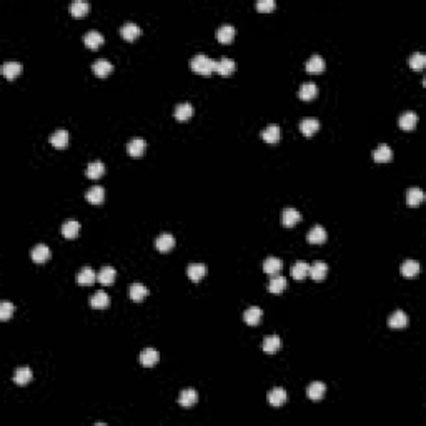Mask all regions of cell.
Wrapping results in <instances>:
<instances>
[{
    "mask_svg": "<svg viewBox=\"0 0 426 426\" xmlns=\"http://www.w3.org/2000/svg\"><path fill=\"white\" fill-rule=\"evenodd\" d=\"M213 62L215 60H212L205 53H196L190 60V68L195 73H200V75H210L213 72Z\"/></svg>",
    "mask_w": 426,
    "mask_h": 426,
    "instance_id": "cell-1",
    "label": "cell"
},
{
    "mask_svg": "<svg viewBox=\"0 0 426 426\" xmlns=\"http://www.w3.org/2000/svg\"><path fill=\"white\" fill-rule=\"evenodd\" d=\"M235 68H237L235 60H233V58H228V57H222L220 60L213 62V72H217L223 77L232 75V73L235 72Z\"/></svg>",
    "mask_w": 426,
    "mask_h": 426,
    "instance_id": "cell-2",
    "label": "cell"
},
{
    "mask_svg": "<svg viewBox=\"0 0 426 426\" xmlns=\"http://www.w3.org/2000/svg\"><path fill=\"white\" fill-rule=\"evenodd\" d=\"M173 246H175V238H173V235H170V233H162V235H158L157 240H155V248H157L160 253H167Z\"/></svg>",
    "mask_w": 426,
    "mask_h": 426,
    "instance_id": "cell-3",
    "label": "cell"
},
{
    "mask_svg": "<svg viewBox=\"0 0 426 426\" xmlns=\"http://www.w3.org/2000/svg\"><path fill=\"white\" fill-rule=\"evenodd\" d=\"M103 42H105V39H103V35L100 34L98 30H90V32H87V34L84 35L85 47H89L92 50H97L98 47H102Z\"/></svg>",
    "mask_w": 426,
    "mask_h": 426,
    "instance_id": "cell-4",
    "label": "cell"
},
{
    "mask_svg": "<svg viewBox=\"0 0 426 426\" xmlns=\"http://www.w3.org/2000/svg\"><path fill=\"white\" fill-rule=\"evenodd\" d=\"M325 67H327L325 58L322 57V55H318V53H313L308 58V62L305 63V68H306V72H308V73H322L325 70Z\"/></svg>",
    "mask_w": 426,
    "mask_h": 426,
    "instance_id": "cell-5",
    "label": "cell"
},
{
    "mask_svg": "<svg viewBox=\"0 0 426 426\" xmlns=\"http://www.w3.org/2000/svg\"><path fill=\"white\" fill-rule=\"evenodd\" d=\"M50 143H52L53 148H57V150L67 148V145H68V132L63 130V128L55 130L53 134L50 135Z\"/></svg>",
    "mask_w": 426,
    "mask_h": 426,
    "instance_id": "cell-6",
    "label": "cell"
},
{
    "mask_svg": "<svg viewBox=\"0 0 426 426\" xmlns=\"http://www.w3.org/2000/svg\"><path fill=\"white\" fill-rule=\"evenodd\" d=\"M282 346H283L282 338H280V336H277V335L265 336L263 345H262L263 351H265V353H268V355H275V353H277V351H280V350H282Z\"/></svg>",
    "mask_w": 426,
    "mask_h": 426,
    "instance_id": "cell-7",
    "label": "cell"
},
{
    "mask_svg": "<svg viewBox=\"0 0 426 426\" xmlns=\"http://www.w3.org/2000/svg\"><path fill=\"white\" fill-rule=\"evenodd\" d=\"M191 115H193V107H191V103L189 102L178 103L175 110H173V117H175L178 122H189Z\"/></svg>",
    "mask_w": 426,
    "mask_h": 426,
    "instance_id": "cell-8",
    "label": "cell"
},
{
    "mask_svg": "<svg viewBox=\"0 0 426 426\" xmlns=\"http://www.w3.org/2000/svg\"><path fill=\"white\" fill-rule=\"evenodd\" d=\"M140 34H142L140 27L134 24V22H127V24H123L122 29H120V35L127 40V42H134V40L139 39Z\"/></svg>",
    "mask_w": 426,
    "mask_h": 426,
    "instance_id": "cell-9",
    "label": "cell"
},
{
    "mask_svg": "<svg viewBox=\"0 0 426 426\" xmlns=\"http://www.w3.org/2000/svg\"><path fill=\"white\" fill-rule=\"evenodd\" d=\"M300 130L305 137H313L320 130V122L313 117H305L300 122Z\"/></svg>",
    "mask_w": 426,
    "mask_h": 426,
    "instance_id": "cell-10",
    "label": "cell"
},
{
    "mask_svg": "<svg viewBox=\"0 0 426 426\" xmlns=\"http://www.w3.org/2000/svg\"><path fill=\"white\" fill-rule=\"evenodd\" d=\"M300 222H301V215H300V212L296 208H285V210H283V213H282L283 227L291 228V227H295L296 223H300Z\"/></svg>",
    "mask_w": 426,
    "mask_h": 426,
    "instance_id": "cell-11",
    "label": "cell"
},
{
    "mask_svg": "<svg viewBox=\"0 0 426 426\" xmlns=\"http://www.w3.org/2000/svg\"><path fill=\"white\" fill-rule=\"evenodd\" d=\"M187 275L193 283H200L207 275V267L203 263H190L189 268H187Z\"/></svg>",
    "mask_w": 426,
    "mask_h": 426,
    "instance_id": "cell-12",
    "label": "cell"
},
{
    "mask_svg": "<svg viewBox=\"0 0 426 426\" xmlns=\"http://www.w3.org/2000/svg\"><path fill=\"white\" fill-rule=\"evenodd\" d=\"M327 230H325L323 227L320 225H315L311 230L308 232V235H306V240H308V243L311 245H322L327 241Z\"/></svg>",
    "mask_w": 426,
    "mask_h": 426,
    "instance_id": "cell-13",
    "label": "cell"
},
{
    "mask_svg": "<svg viewBox=\"0 0 426 426\" xmlns=\"http://www.w3.org/2000/svg\"><path fill=\"white\" fill-rule=\"evenodd\" d=\"M393 158V150L386 143H381L377 146V150L373 152V162L377 163H388Z\"/></svg>",
    "mask_w": 426,
    "mask_h": 426,
    "instance_id": "cell-14",
    "label": "cell"
},
{
    "mask_svg": "<svg viewBox=\"0 0 426 426\" xmlns=\"http://www.w3.org/2000/svg\"><path fill=\"white\" fill-rule=\"evenodd\" d=\"M328 273V265L325 262H315L313 265H310V277L313 282H323L327 278Z\"/></svg>",
    "mask_w": 426,
    "mask_h": 426,
    "instance_id": "cell-15",
    "label": "cell"
},
{
    "mask_svg": "<svg viewBox=\"0 0 426 426\" xmlns=\"http://www.w3.org/2000/svg\"><path fill=\"white\" fill-rule=\"evenodd\" d=\"M416 123H418V115H416L415 112H405V113H401L400 118H398V125L406 132L415 130Z\"/></svg>",
    "mask_w": 426,
    "mask_h": 426,
    "instance_id": "cell-16",
    "label": "cell"
},
{
    "mask_svg": "<svg viewBox=\"0 0 426 426\" xmlns=\"http://www.w3.org/2000/svg\"><path fill=\"white\" fill-rule=\"evenodd\" d=\"M92 68H94V73L97 77H100V79H105L107 75H110L113 70V65L112 62H108L107 58H98V60L94 62V65H92Z\"/></svg>",
    "mask_w": 426,
    "mask_h": 426,
    "instance_id": "cell-17",
    "label": "cell"
},
{
    "mask_svg": "<svg viewBox=\"0 0 426 426\" xmlns=\"http://www.w3.org/2000/svg\"><path fill=\"white\" fill-rule=\"evenodd\" d=\"M325 393H327V386H325V383H322V381L311 383L308 386V390H306V395H308L310 400L315 401V403L322 401L323 396H325Z\"/></svg>",
    "mask_w": 426,
    "mask_h": 426,
    "instance_id": "cell-18",
    "label": "cell"
},
{
    "mask_svg": "<svg viewBox=\"0 0 426 426\" xmlns=\"http://www.w3.org/2000/svg\"><path fill=\"white\" fill-rule=\"evenodd\" d=\"M30 256H32V260H34L35 263L42 265V263L48 262V260H50V248L47 245L40 243V245H37L35 248L30 251Z\"/></svg>",
    "mask_w": 426,
    "mask_h": 426,
    "instance_id": "cell-19",
    "label": "cell"
},
{
    "mask_svg": "<svg viewBox=\"0 0 426 426\" xmlns=\"http://www.w3.org/2000/svg\"><path fill=\"white\" fill-rule=\"evenodd\" d=\"M288 400V395L286 391L283 390V388H275V390H272L268 393V403L272 406H275V408H280V406H283Z\"/></svg>",
    "mask_w": 426,
    "mask_h": 426,
    "instance_id": "cell-20",
    "label": "cell"
},
{
    "mask_svg": "<svg viewBox=\"0 0 426 426\" xmlns=\"http://www.w3.org/2000/svg\"><path fill=\"white\" fill-rule=\"evenodd\" d=\"M146 142L143 139H132L127 143V152L130 157H142L145 153Z\"/></svg>",
    "mask_w": 426,
    "mask_h": 426,
    "instance_id": "cell-21",
    "label": "cell"
},
{
    "mask_svg": "<svg viewBox=\"0 0 426 426\" xmlns=\"http://www.w3.org/2000/svg\"><path fill=\"white\" fill-rule=\"evenodd\" d=\"M140 363L145 368H152V366L158 363V351L153 350V348H145L140 353Z\"/></svg>",
    "mask_w": 426,
    "mask_h": 426,
    "instance_id": "cell-22",
    "label": "cell"
},
{
    "mask_svg": "<svg viewBox=\"0 0 426 426\" xmlns=\"http://www.w3.org/2000/svg\"><path fill=\"white\" fill-rule=\"evenodd\" d=\"M308 273H310V265L306 262H301V260L293 263V267L290 270V275L293 277V280H296V282H301L303 278H306Z\"/></svg>",
    "mask_w": 426,
    "mask_h": 426,
    "instance_id": "cell-23",
    "label": "cell"
},
{
    "mask_svg": "<svg viewBox=\"0 0 426 426\" xmlns=\"http://www.w3.org/2000/svg\"><path fill=\"white\" fill-rule=\"evenodd\" d=\"M262 139L267 143H277V142L282 140V128L278 125H268L262 130Z\"/></svg>",
    "mask_w": 426,
    "mask_h": 426,
    "instance_id": "cell-24",
    "label": "cell"
},
{
    "mask_svg": "<svg viewBox=\"0 0 426 426\" xmlns=\"http://www.w3.org/2000/svg\"><path fill=\"white\" fill-rule=\"evenodd\" d=\"M90 306L94 310H105L110 306V296L105 291H97L94 293V296L90 298Z\"/></svg>",
    "mask_w": 426,
    "mask_h": 426,
    "instance_id": "cell-25",
    "label": "cell"
},
{
    "mask_svg": "<svg viewBox=\"0 0 426 426\" xmlns=\"http://www.w3.org/2000/svg\"><path fill=\"white\" fill-rule=\"evenodd\" d=\"M217 39L220 44H232V40L235 39V27L230 24H223L222 27H218Z\"/></svg>",
    "mask_w": 426,
    "mask_h": 426,
    "instance_id": "cell-26",
    "label": "cell"
},
{
    "mask_svg": "<svg viewBox=\"0 0 426 426\" xmlns=\"http://www.w3.org/2000/svg\"><path fill=\"white\" fill-rule=\"evenodd\" d=\"M117 278V272L115 268H112L110 265H105V267H102V270L97 273V280L102 283V285H113V282H115Z\"/></svg>",
    "mask_w": 426,
    "mask_h": 426,
    "instance_id": "cell-27",
    "label": "cell"
},
{
    "mask_svg": "<svg viewBox=\"0 0 426 426\" xmlns=\"http://www.w3.org/2000/svg\"><path fill=\"white\" fill-rule=\"evenodd\" d=\"M388 325H390V328H395V330L408 327V315L403 310H396L395 313L388 318Z\"/></svg>",
    "mask_w": 426,
    "mask_h": 426,
    "instance_id": "cell-28",
    "label": "cell"
},
{
    "mask_svg": "<svg viewBox=\"0 0 426 426\" xmlns=\"http://www.w3.org/2000/svg\"><path fill=\"white\" fill-rule=\"evenodd\" d=\"M80 233V223L77 220H67L65 223L62 225V235L67 238V240H73L77 238Z\"/></svg>",
    "mask_w": 426,
    "mask_h": 426,
    "instance_id": "cell-29",
    "label": "cell"
},
{
    "mask_svg": "<svg viewBox=\"0 0 426 426\" xmlns=\"http://www.w3.org/2000/svg\"><path fill=\"white\" fill-rule=\"evenodd\" d=\"M22 73V63L18 62H5L2 65V75L8 80H15Z\"/></svg>",
    "mask_w": 426,
    "mask_h": 426,
    "instance_id": "cell-30",
    "label": "cell"
},
{
    "mask_svg": "<svg viewBox=\"0 0 426 426\" xmlns=\"http://www.w3.org/2000/svg\"><path fill=\"white\" fill-rule=\"evenodd\" d=\"M32 370L27 368V366H22V368H17L15 373H13V383L18 384V386H25L32 381Z\"/></svg>",
    "mask_w": 426,
    "mask_h": 426,
    "instance_id": "cell-31",
    "label": "cell"
},
{
    "mask_svg": "<svg viewBox=\"0 0 426 426\" xmlns=\"http://www.w3.org/2000/svg\"><path fill=\"white\" fill-rule=\"evenodd\" d=\"M95 280H97V273H95L94 270L89 268V267L82 268L80 272H79V275H77V283H79V285H82V286H90V285H94Z\"/></svg>",
    "mask_w": 426,
    "mask_h": 426,
    "instance_id": "cell-32",
    "label": "cell"
},
{
    "mask_svg": "<svg viewBox=\"0 0 426 426\" xmlns=\"http://www.w3.org/2000/svg\"><path fill=\"white\" fill-rule=\"evenodd\" d=\"M178 403H180V406H183V408H191V406H195L198 403V393L195 390L182 391L180 396H178Z\"/></svg>",
    "mask_w": 426,
    "mask_h": 426,
    "instance_id": "cell-33",
    "label": "cell"
},
{
    "mask_svg": "<svg viewBox=\"0 0 426 426\" xmlns=\"http://www.w3.org/2000/svg\"><path fill=\"white\" fill-rule=\"evenodd\" d=\"M262 317H263V311L262 308H258V306H251V308H248L243 313L245 323L250 325V327H256V325L262 322Z\"/></svg>",
    "mask_w": 426,
    "mask_h": 426,
    "instance_id": "cell-34",
    "label": "cell"
},
{
    "mask_svg": "<svg viewBox=\"0 0 426 426\" xmlns=\"http://www.w3.org/2000/svg\"><path fill=\"white\" fill-rule=\"evenodd\" d=\"M148 288L143 286L142 283H134V285H130V288H128V296H130L132 301H142L145 298V296H148Z\"/></svg>",
    "mask_w": 426,
    "mask_h": 426,
    "instance_id": "cell-35",
    "label": "cell"
},
{
    "mask_svg": "<svg viewBox=\"0 0 426 426\" xmlns=\"http://www.w3.org/2000/svg\"><path fill=\"white\" fill-rule=\"evenodd\" d=\"M285 288H286V278L282 277V275H273L272 280L268 283L270 293H273V295H282V293L285 291Z\"/></svg>",
    "mask_w": 426,
    "mask_h": 426,
    "instance_id": "cell-36",
    "label": "cell"
},
{
    "mask_svg": "<svg viewBox=\"0 0 426 426\" xmlns=\"http://www.w3.org/2000/svg\"><path fill=\"white\" fill-rule=\"evenodd\" d=\"M283 270V262L280 258H275V256H270L263 262V272L267 275H278Z\"/></svg>",
    "mask_w": 426,
    "mask_h": 426,
    "instance_id": "cell-37",
    "label": "cell"
},
{
    "mask_svg": "<svg viewBox=\"0 0 426 426\" xmlns=\"http://www.w3.org/2000/svg\"><path fill=\"white\" fill-rule=\"evenodd\" d=\"M317 94H318V87H317V84H313V82H306V84L301 85L300 90H298V97L301 100H305V102L313 100L315 97H317Z\"/></svg>",
    "mask_w": 426,
    "mask_h": 426,
    "instance_id": "cell-38",
    "label": "cell"
},
{
    "mask_svg": "<svg viewBox=\"0 0 426 426\" xmlns=\"http://www.w3.org/2000/svg\"><path fill=\"white\" fill-rule=\"evenodd\" d=\"M423 200H425V191L418 189V187H411V189H408V191H406V203H408L410 207H418Z\"/></svg>",
    "mask_w": 426,
    "mask_h": 426,
    "instance_id": "cell-39",
    "label": "cell"
},
{
    "mask_svg": "<svg viewBox=\"0 0 426 426\" xmlns=\"http://www.w3.org/2000/svg\"><path fill=\"white\" fill-rule=\"evenodd\" d=\"M85 198L92 205H100L105 200V190L103 187H92V189L85 193Z\"/></svg>",
    "mask_w": 426,
    "mask_h": 426,
    "instance_id": "cell-40",
    "label": "cell"
},
{
    "mask_svg": "<svg viewBox=\"0 0 426 426\" xmlns=\"http://www.w3.org/2000/svg\"><path fill=\"white\" fill-rule=\"evenodd\" d=\"M420 273V263L416 260H406L401 265V275L406 278H413Z\"/></svg>",
    "mask_w": 426,
    "mask_h": 426,
    "instance_id": "cell-41",
    "label": "cell"
},
{
    "mask_svg": "<svg viewBox=\"0 0 426 426\" xmlns=\"http://www.w3.org/2000/svg\"><path fill=\"white\" fill-rule=\"evenodd\" d=\"M90 10V5L87 2H84V0H75V2L70 3V13L73 17H85L87 13H89Z\"/></svg>",
    "mask_w": 426,
    "mask_h": 426,
    "instance_id": "cell-42",
    "label": "cell"
},
{
    "mask_svg": "<svg viewBox=\"0 0 426 426\" xmlns=\"http://www.w3.org/2000/svg\"><path fill=\"white\" fill-rule=\"evenodd\" d=\"M85 173L92 180H97V178H100L105 173V165L102 162H92L89 163V167H87Z\"/></svg>",
    "mask_w": 426,
    "mask_h": 426,
    "instance_id": "cell-43",
    "label": "cell"
},
{
    "mask_svg": "<svg viewBox=\"0 0 426 426\" xmlns=\"http://www.w3.org/2000/svg\"><path fill=\"white\" fill-rule=\"evenodd\" d=\"M408 63H410V67L413 68V70H423L425 65H426V57H425V53L415 52V53L410 57Z\"/></svg>",
    "mask_w": 426,
    "mask_h": 426,
    "instance_id": "cell-44",
    "label": "cell"
},
{
    "mask_svg": "<svg viewBox=\"0 0 426 426\" xmlns=\"http://www.w3.org/2000/svg\"><path fill=\"white\" fill-rule=\"evenodd\" d=\"M15 311V305L10 303V301H2L0 303V320L2 322H8V318L13 315Z\"/></svg>",
    "mask_w": 426,
    "mask_h": 426,
    "instance_id": "cell-45",
    "label": "cell"
},
{
    "mask_svg": "<svg viewBox=\"0 0 426 426\" xmlns=\"http://www.w3.org/2000/svg\"><path fill=\"white\" fill-rule=\"evenodd\" d=\"M275 0H258L256 2V8H258L260 12H272L275 8Z\"/></svg>",
    "mask_w": 426,
    "mask_h": 426,
    "instance_id": "cell-46",
    "label": "cell"
}]
</instances>
